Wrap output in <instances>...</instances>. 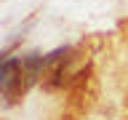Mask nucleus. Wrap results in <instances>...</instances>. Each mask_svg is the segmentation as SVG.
I'll return each instance as SVG.
<instances>
[{
    "mask_svg": "<svg viewBox=\"0 0 128 120\" xmlns=\"http://www.w3.org/2000/svg\"><path fill=\"white\" fill-rule=\"evenodd\" d=\"M126 110H128V99H126Z\"/></svg>",
    "mask_w": 128,
    "mask_h": 120,
    "instance_id": "obj_5",
    "label": "nucleus"
},
{
    "mask_svg": "<svg viewBox=\"0 0 128 120\" xmlns=\"http://www.w3.org/2000/svg\"><path fill=\"white\" fill-rule=\"evenodd\" d=\"M35 78L32 70H24V67H6V78H3V94H6V102L8 104H16L27 94V86L30 80Z\"/></svg>",
    "mask_w": 128,
    "mask_h": 120,
    "instance_id": "obj_2",
    "label": "nucleus"
},
{
    "mask_svg": "<svg viewBox=\"0 0 128 120\" xmlns=\"http://www.w3.org/2000/svg\"><path fill=\"white\" fill-rule=\"evenodd\" d=\"M67 88H70V104L75 107V110L88 112L91 107H94L96 83H94V78H91V67H88V64L72 75V80L67 83Z\"/></svg>",
    "mask_w": 128,
    "mask_h": 120,
    "instance_id": "obj_1",
    "label": "nucleus"
},
{
    "mask_svg": "<svg viewBox=\"0 0 128 120\" xmlns=\"http://www.w3.org/2000/svg\"><path fill=\"white\" fill-rule=\"evenodd\" d=\"M64 75H67V59H64V54H56L48 59L46 70H43V88H46L48 94L51 91H56V88L64 86Z\"/></svg>",
    "mask_w": 128,
    "mask_h": 120,
    "instance_id": "obj_3",
    "label": "nucleus"
},
{
    "mask_svg": "<svg viewBox=\"0 0 128 120\" xmlns=\"http://www.w3.org/2000/svg\"><path fill=\"white\" fill-rule=\"evenodd\" d=\"M62 120H78V118H75V115H72V112H67V115H64Z\"/></svg>",
    "mask_w": 128,
    "mask_h": 120,
    "instance_id": "obj_4",
    "label": "nucleus"
}]
</instances>
